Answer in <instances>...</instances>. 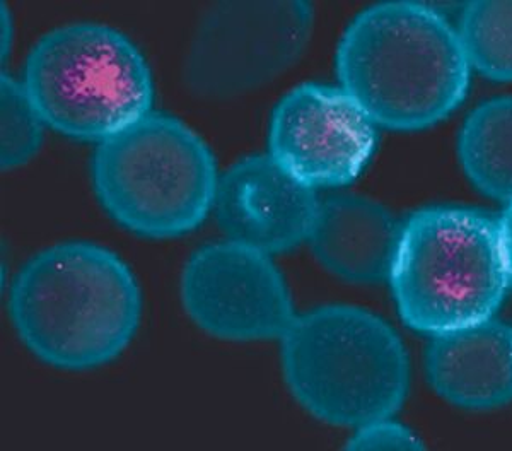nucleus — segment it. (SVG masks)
<instances>
[{
	"instance_id": "0eeeda50",
	"label": "nucleus",
	"mask_w": 512,
	"mask_h": 451,
	"mask_svg": "<svg viewBox=\"0 0 512 451\" xmlns=\"http://www.w3.org/2000/svg\"><path fill=\"white\" fill-rule=\"evenodd\" d=\"M313 21V9L301 0L219 4L190 41L188 88L204 98H233L262 88L303 55Z\"/></svg>"
},
{
	"instance_id": "423d86ee",
	"label": "nucleus",
	"mask_w": 512,
	"mask_h": 451,
	"mask_svg": "<svg viewBox=\"0 0 512 451\" xmlns=\"http://www.w3.org/2000/svg\"><path fill=\"white\" fill-rule=\"evenodd\" d=\"M21 82L45 125L77 141H108L154 103L144 55L105 24H67L41 36Z\"/></svg>"
},
{
	"instance_id": "ddd939ff",
	"label": "nucleus",
	"mask_w": 512,
	"mask_h": 451,
	"mask_svg": "<svg viewBox=\"0 0 512 451\" xmlns=\"http://www.w3.org/2000/svg\"><path fill=\"white\" fill-rule=\"evenodd\" d=\"M460 163L473 187L490 199L512 200V96L478 105L461 127Z\"/></svg>"
},
{
	"instance_id": "9d476101",
	"label": "nucleus",
	"mask_w": 512,
	"mask_h": 451,
	"mask_svg": "<svg viewBox=\"0 0 512 451\" xmlns=\"http://www.w3.org/2000/svg\"><path fill=\"white\" fill-rule=\"evenodd\" d=\"M320 200L270 154L234 163L217 185V223L227 240L274 255L308 241Z\"/></svg>"
},
{
	"instance_id": "f8f14e48",
	"label": "nucleus",
	"mask_w": 512,
	"mask_h": 451,
	"mask_svg": "<svg viewBox=\"0 0 512 451\" xmlns=\"http://www.w3.org/2000/svg\"><path fill=\"white\" fill-rule=\"evenodd\" d=\"M402 226L388 209L359 195L320 200L308 243L330 274L354 284L388 281Z\"/></svg>"
},
{
	"instance_id": "20e7f679",
	"label": "nucleus",
	"mask_w": 512,
	"mask_h": 451,
	"mask_svg": "<svg viewBox=\"0 0 512 451\" xmlns=\"http://www.w3.org/2000/svg\"><path fill=\"white\" fill-rule=\"evenodd\" d=\"M408 327L439 335L494 317L511 284L497 221L463 207H429L402 226L390 277Z\"/></svg>"
},
{
	"instance_id": "1a4fd4ad",
	"label": "nucleus",
	"mask_w": 512,
	"mask_h": 451,
	"mask_svg": "<svg viewBox=\"0 0 512 451\" xmlns=\"http://www.w3.org/2000/svg\"><path fill=\"white\" fill-rule=\"evenodd\" d=\"M376 129L344 88L308 82L275 106L268 154L306 187H342L366 170L378 144Z\"/></svg>"
},
{
	"instance_id": "f257e3e1",
	"label": "nucleus",
	"mask_w": 512,
	"mask_h": 451,
	"mask_svg": "<svg viewBox=\"0 0 512 451\" xmlns=\"http://www.w3.org/2000/svg\"><path fill=\"white\" fill-rule=\"evenodd\" d=\"M340 88L376 123L429 129L465 100L472 67L458 31L431 7L384 2L352 19L335 57Z\"/></svg>"
},
{
	"instance_id": "f3484780",
	"label": "nucleus",
	"mask_w": 512,
	"mask_h": 451,
	"mask_svg": "<svg viewBox=\"0 0 512 451\" xmlns=\"http://www.w3.org/2000/svg\"><path fill=\"white\" fill-rule=\"evenodd\" d=\"M499 226V238H501L502 255L506 260L507 272L512 284V200L507 204L506 211L497 221Z\"/></svg>"
},
{
	"instance_id": "4468645a",
	"label": "nucleus",
	"mask_w": 512,
	"mask_h": 451,
	"mask_svg": "<svg viewBox=\"0 0 512 451\" xmlns=\"http://www.w3.org/2000/svg\"><path fill=\"white\" fill-rule=\"evenodd\" d=\"M456 31L470 67L494 81L512 82V0L470 2Z\"/></svg>"
},
{
	"instance_id": "2eb2a0df",
	"label": "nucleus",
	"mask_w": 512,
	"mask_h": 451,
	"mask_svg": "<svg viewBox=\"0 0 512 451\" xmlns=\"http://www.w3.org/2000/svg\"><path fill=\"white\" fill-rule=\"evenodd\" d=\"M47 125L36 112L23 82L12 76L0 79V163L14 170L35 158Z\"/></svg>"
},
{
	"instance_id": "39448f33",
	"label": "nucleus",
	"mask_w": 512,
	"mask_h": 451,
	"mask_svg": "<svg viewBox=\"0 0 512 451\" xmlns=\"http://www.w3.org/2000/svg\"><path fill=\"white\" fill-rule=\"evenodd\" d=\"M94 192L123 228L166 240L187 235L216 202V159L202 137L166 113L151 112L101 142L91 163Z\"/></svg>"
},
{
	"instance_id": "9b49d317",
	"label": "nucleus",
	"mask_w": 512,
	"mask_h": 451,
	"mask_svg": "<svg viewBox=\"0 0 512 451\" xmlns=\"http://www.w3.org/2000/svg\"><path fill=\"white\" fill-rule=\"evenodd\" d=\"M425 373L434 392L463 409H497L512 402V327L494 317L432 335Z\"/></svg>"
},
{
	"instance_id": "f03ea898",
	"label": "nucleus",
	"mask_w": 512,
	"mask_h": 451,
	"mask_svg": "<svg viewBox=\"0 0 512 451\" xmlns=\"http://www.w3.org/2000/svg\"><path fill=\"white\" fill-rule=\"evenodd\" d=\"M9 313L36 358L82 371L125 351L139 327L142 296L134 274L115 253L88 241H67L19 270Z\"/></svg>"
},
{
	"instance_id": "7ed1b4c3",
	"label": "nucleus",
	"mask_w": 512,
	"mask_h": 451,
	"mask_svg": "<svg viewBox=\"0 0 512 451\" xmlns=\"http://www.w3.org/2000/svg\"><path fill=\"white\" fill-rule=\"evenodd\" d=\"M282 371L311 416L342 428L395 416L410 383L402 339L357 306L328 305L297 315L282 337Z\"/></svg>"
},
{
	"instance_id": "6e6552de",
	"label": "nucleus",
	"mask_w": 512,
	"mask_h": 451,
	"mask_svg": "<svg viewBox=\"0 0 512 451\" xmlns=\"http://www.w3.org/2000/svg\"><path fill=\"white\" fill-rule=\"evenodd\" d=\"M181 299L204 332L233 342L280 340L297 317L270 255L229 240L193 253L181 277Z\"/></svg>"
},
{
	"instance_id": "dca6fc26",
	"label": "nucleus",
	"mask_w": 512,
	"mask_h": 451,
	"mask_svg": "<svg viewBox=\"0 0 512 451\" xmlns=\"http://www.w3.org/2000/svg\"><path fill=\"white\" fill-rule=\"evenodd\" d=\"M349 450H420L422 441L419 436L391 417L367 422L355 428L347 443Z\"/></svg>"
}]
</instances>
